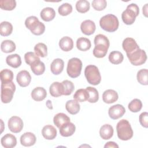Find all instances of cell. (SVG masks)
<instances>
[{
	"label": "cell",
	"instance_id": "7dc6e473",
	"mask_svg": "<svg viewBox=\"0 0 148 148\" xmlns=\"http://www.w3.org/2000/svg\"><path fill=\"white\" fill-rule=\"evenodd\" d=\"M104 147H119V146L114 142H107Z\"/></svg>",
	"mask_w": 148,
	"mask_h": 148
},
{
	"label": "cell",
	"instance_id": "4fadbf2b",
	"mask_svg": "<svg viewBox=\"0 0 148 148\" xmlns=\"http://www.w3.org/2000/svg\"><path fill=\"white\" fill-rule=\"evenodd\" d=\"M16 80L21 87H25L29 84L31 81V76L27 71L23 70L17 73Z\"/></svg>",
	"mask_w": 148,
	"mask_h": 148
},
{
	"label": "cell",
	"instance_id": "d6a6232c",
	"mask_svg": "<svg viewBox=\"0 0 148 148\" xmlns=\"http://www.w3.org/2000/svg\"><path fill=\"white\" fill-rule=\"evenodd\" d=\"M13 31V26L8 21H3L0 24V34L1 36H8L10 35Z\"/></svg>",
	"mask_w": 148,
	"mask_h": 148
},
{
	"label": "cell",
	"instance_id": "f35d334b",
	"mask_svg": "<svg viewBox=\"0 0 148 148\" xmlns=\"http://www.w3.org/2000/svg\"><path fill=\"white\" fill-rule=\"evenodd\" d=\"M24 60L25 62L30 65V66L36 62L40 61L39 57L33 52H27L24 55Z\"/></svg>",
	"mask_w": 148,
	"mask_h": 148
},
{
	"label": "cell",
	"instance_id": "74e56055",
	"mask_svg": "<svg viewBox=\"0 0 148 148\" xmlns=\"http://www.w3.org/2000/svg\"><path fill=\"white\" fill-rule=\"evenodd\" d=\"M31 69L35 75H41L45 71V65L43 62L39 61L31 65Z\"/></svg>",
	"mask_w": 148,
	"mask_h": 148
},
{
	"label": "cell",
	"instance_id": "f6af8a7d",
	"mask_svg": "<svg viewBox=\"0 0 148 148\" xmlns=\"http://www.w3.org/2000/svg\"><path fill=\"white\" fill-rule=\"evenodd\" d=\"M107 5V2L105 0H94L92 2V8L98 11L103 10Z\"/></svg>",
	"mask_w": 148,
	"mask_h": 148
},
{
	"label": "cell",
	"instance_id": "ffe728a7",
	"mask_svg": "<svg viewBox=\"0 0 148 148\" xmlns=\"http://www.w3.org/2000/svg\"><path fill=\"white\" fill-rule=\"evenodd\" d=\"M54 124L58 127L60 128L64 125L70 122V118L65 113H58L56 114L53 118Z\"/></svg>",
	"mask_w": 148,
	"mask_h": 148
},
{
	"label": "cell",
	"instance_id": "603a6c76",
	"mask_svg": "<svg viewBox=\"0 0 148 148\" xmlns=\"http://www.w3.org/2000/svg\"><path fill=\"white\" fill-rule=\"evenodd\" d=\"M59 46L62 50L69 51L73 47V40L69 36L62 37L59 42Z\"/></svg>",
	"mask_w": 148,
	"mask_h": 148
},
{
	"label": "cell",
	"instance_id": "7a4b0ae2",
	"mask_svg": "<svg viewBox=\"0 0 148 148\" xmlns=\"http://www.w3.org/2000/svg\"><path fill=\"white\" fill-rule=\"evenodd\" d=\"M118 138L122 140H130L133 136V131L129 121L122 119L118 122L116 125Z\"/></svg>",
	"mask_w": 148,
	"mask_h": 148
},
{
	"label": "cell",
	"instance_id": "7bdbcfd3",
	"mask_svg": "<svg viewBox=\"0 0 148 148\" xmlns=\"http://www.w3.org/2000/svg\"><path fill=\"white\" fill-rule=\"evenodd\" d=\"M61 83L63 86V95H69L71 94L75 88L73 83L71 81L68 80H64Z\"/></svg>",
	"mask_w": 148,
	"mask_h": 148
},
{
	"label": "cell",
	"instance_id": "ba28073f",
	"mask_svg": "<svg viewBox=\"0 0 148 148\" xmlns=\"http://www.w3.org/2000/svg\"><path fill=\"white\" fill-rule=\"evenodd\" d=\"M82 68V61L77 58H72L68 62L67 74L72 78H76L80 75Z\"/></svg>",
	"mask_w": 148,
	"mask_h": 148
},
{
	"label": "cell",
	"instance_id": "f1b7e54d",
	"mask_svg": "<svg viewBox=\"0 0 148 148\" xmlns=\"http://www.w3.org/2000/svg\"><path fill=\"white\" fill-rule=\"evenodd\" d=\"M91 46L90 40L86 38H79L76 41V47L80 51H87L90 49Z\"/></svg>",
	"mask_w": 148,
	"mask_h": 148
},
{
	"label": "cell",
	"instance_id": "1f68e13d",
	"mask_svg": "<svg viewBox=\"0 0 148 148\" xmlns=\"http://www.w3.org/2000/svg\"><path fill=\"white\" fill-rule=\"evenodd\" d=\"M1 49L3 53H11L16 50V45L11 40H5L1 43Z\"/></svg>",
	"mask_w": 148,
	"mask_h": 148
},
{
	"label": "cell",
	"instance_id": "836d02e7",
	"mask_svg": "<svg viewBox=\"0 0 148 148\" xmlns=\"http://www.w3.org/2000/svg\"><path fill=\"white\" fill-rule=\"evenodd\" d=\"M1 83H5L12 82L13 79V73L8 69H5L1 71Z\"/></svg>",
	"mask_w": 148,
	"mask_h": 148
},
{
	"label": "cell",
	"instance_id": "d4e9b609",
	"mask_svg": "<svg viewBox=\"0 0 148 148\" xmlns=\"http://www.w3.org/2000/svg\"><path fill=\"white\" fill-rule=\"evenodd\" d=\"M100 136L104 140L110 139L113 135V128L111 125L104 124L99 130Z\"/></svg>",
	"mask_w": 148,
	"mask_h": 148
},
{
	"label": "cell",
	"instance_id": "7c38bea8",
	"mask_svg": "<svg viewBox=\"0 0 148 148\" xmlns=\"http://www.w3.org/2000/svg\"><path fill=\"white\" fill-rule=\"evenodd\" d=\"M123 49L125 51L127 55L130 54L139 49L135 40L132 38H125L122 43Z\"/></svg>",
	"mask_w": 148,
	"mask_h": 148
},
{
	"label": "cell",
	"instance_id": "e0dca14e",
	"mask_svg": "<svg viewBox=\"0 0 148 148\" xmlns=\"http://www.w3.org/2000/svg\"><path fill=\"white\" fill-rule=\"evenodd\" d=\"M119 96L117 92L111 89L105 91L102 94V99L106 103H112L118 99Z\"/></svg>",
	"mask_w": 148,
	"mask_h": 148
},
{
	"label": "cell",
	"instance_id": "60d3db41",
	"mask_svg": "<svg viewBox=\"0 0 148 148\" xmlns=\"http://www.w3.org/2000/svg\"><path fill=\"white\" fill-rule=\"evenodd\" d=\"M16 6V2L14 0L0 1V8L5 10H12Z\"/></svg>",
	"mask_w": 148,
	"mask_h": 148
},
{
	"label": "cell",
	"instance_id": "30bf717a",
	"mask_svg": "<svg viewBox=\"0 0 148 148\" xmlns=\"http://www.w3.org/2000/svg\"><path fill=\"white\" fill-rule=\"evenodd\" d=\"M8 128L11 132L18 133L23 130V121L18 116H12L8 121Z\"/></svg>",
	"mask_w": 148,
	"mask_h": 148
},
{
	"label": "cell",
	"instance_id": "44dd1931",
	"mask_svg": "<svg viewBox=\"0 0 148 148\" xmlns=\"http://www.w3.org/2000/svg\"><path fill=\"white\" fill-rule=\"evenodd\" d=\"M47 95L46 90L41 87L35 88L31 92L32 98L36 101H43Z\"/></svg>",
	"mask_w": 148,
	"mask_h": 148
},
{
	"label": "cell",
	"instance_id": "ee69618b",
	"mask_svg": "<svg viewBox=\"0 0 148 148\" xmlns=\"http://www.w3.org/2000/svg\"><path fill=\"white\" fill-rule=\"evenodd\" d=\"M58 12L61 16H67L72 12V6L68 3H64L59 6Z\"/></svg>",
	"mask_w": 148,
	"mask_h": 148
},
{
	"label": "cell",
	"instance_id": "7402d4cb",
	"mask_svg": "<svg viewBox=\"0 0 148 148\" xmlns=\"http://www.w3.org/2000/svg\"><path fill=\"white\" fill-rule=\"evenodd\" d=\"M75 130V125L72 123L69 122L60 128V133L62 136L68 137L74 134Z\"/></svg>",
	"mask_w": 148,
	"mask_h": 148
},
{
	"label": "cell",
	"instance_id": "5bb4252c",
	"mask_svg": "<svg viewBox=\"0 0 148 148\" xmlns=\"http://www.w3.org/2000/svg\"><path fill=\"white\" fill-rule=\"evenodd\" d=\"M80 29L84 34L86 35H90L94 33L96 27L94 21L90 20H86L82 23Z\"/></svg>",
	"mask_w": 148,
	"mask_h": 148
},
{
	"label": "cell",
	"instance_id": "cb8c5ba5",
	"mask_svg": "<svg viewBox=\"0 0 148 148\" xmlns=\"http://www.w3.org/2000/svg\"><path fill=\"white\" fill-rule=\"evenodd\" d=\"M50 93L53 97H58L63 95V86L61 83L57 82L53 83L50 86Z\"/></svg>",
	"mask_w": 148,
	"mask_h": 148
},
{
	"label": "cell",
	"instance_id": "d590c367",
	"mask_svg": "<svg viewBox=\"0 0 148 148\" xmlns=\"http://www.w3.org/2000/svg\"><path fill=\"white\" fill-rule=\"evenodd\" d=\"M90 3L86 0H79L76 3V9L77 11L81 13H84L90 9Z\"/></svg>",
	"mask_w": 148,
	"mask_h": 148
},
{
	"label": "cell",
	"instance_id": "52a82bcc",
	"mask_svg": "<svg viewBox=\"0 0 148 148\" xmlns=\"http://www.w3.org/2000/svg\"><path fill=\"white\" fill-rule=\"evenodd\" d=\"M16 90V86L13 82L1 83V97L2 103H9L13 99L14 92Z\"/></svg>",
	"mask_w": 148,
	"mask_h": 148
},
{
	"label": "cell",
	"instance_id": "e575fe53",
	"mask_svg": "<svg viewBox=\"0 0 148 148\" xmlns=\"http://www.w3.org/2000/svg\"><path fill=\"white\" fill-rule=\"evenodd\" d=\"M34 51L36 55L38 57H45L47 55V48L45 44L38 43L34 47Z\"/></svg>",
	"mask_w": 148,
	"mask_h": 148
},
{
	"label": "cell",
	"instance_id": "9c48e42d",
	"mask_svg": "<svg viewBox=\"0 0 148 148\" xmlns=\"http://www.w3.org/2000/svg\"><path fill=\"white\" fill-rule=\"evenodd\" d=\"M127 56L131 64L135 66L143 64L144 63H145L147 60V56L146 52L143 50L140 49V48L137 50L135 51L134 52L130 54H127Z\"/></svg>",
	"mask_w": 148,
	"mask_h": 148
},
{
	"label": "cell",
	"instance_id": "484cf974",
	"mask_svg": "<svg viewBox=\"0 0 148 148\" xmlns=\"http://www.w3.org/2000/svg\"><path fill=\"white\" fill-rule=\"evenodd\" d=\"M6 64L12 68H17L21 64V60L20 56L17 54H11L7 56L6 58Z\"/></svg>",
	"mask_w": 148,
	"mask_h": 148
},
{
	"label": "cell",
	"instance_id": "5b68a950",
	"mask_svg": "<svg viewBox=\"0 0 148 148\" xmlns=\"http://www.w3.org/2000/svg\"><path fill=\"white\" fill-rule=\"evenodd\" d=\"M139 9L138 5L135 3L128 5L127 9L123 11L121 14L123 21L127 25L132 24L136 19V17L139 15Z\"/></svg>",
	"mask_w": 148,
	"mask_h": 148
},
{
	"label": "cell",
	"instance_id": "83f0119b",
	"mask_svg": "<svg viewBox=\"0 0 148 148\" xmlns=\"http://www.w3.org/2000/svg\"><path fill=\"white\" fill-rule=\"evenodd\" d=\"M56 16V12L52 8H45L40 12V17L45 21H50Z\"/></svg>",
	"mask_w": 148,
	"mask_h": 148
},
{
	"label": "cell",
	"instance_id": "b9f144b4",
	"mask_svg": "<svg viewBox=\"0 0 148 148\" xmlns=\"http://www.w3.org/2000/svg\"><path fill=\"white\" fill-rule=\"evenodd\" d=\"M128 107L131 112L136 113L141 110L142 108V103L140 99H134L129 103Z\"/></svg>",
	"mask_w": 148,
	"mask_h": 148
},
{
	"label": "cell",
	"instance_id": "4dcf8cb0",
	"mask_svg": "<svg viewBox=\"0 0 148 148\" xmlns=\"http://www.w3.org/2000/svg\"><path fill=\"white\" fill-rule=\"evenodd\" d=\"M89 97L88 92L86 89L80 88L77 90L73 95V98L77 102H83L87 101Z\"/></svg>",
	"mask_w": 148,
	"mask_h": 148
},
{
	"label": "cell",
	"instance_id": "8d00e7d4",
	"mask_svg": "<svg viewBox=\"0 0 148 148\" xmlns=\"http://www.w3.org/2000/svg\"><path fill=\"white\" fill-rule=\"evenodd\" d=\"M86 90L88 92L89 97L88 99V102L90 103H95L98 101L99 99V94L97 90L92 87H87Z\"/></svg>",
	"mask_w": 148,
	"mask_h": 148
},
{
	"label": "cell",
	"instance_id": "ac0fdd59",
	"mask_svg": "<svg viewBox=\"0 0 148 148\" xmlns=\"http://www.w3.org/2000/svg\"><path fill=\"white\" fill-rule=\"evenodd\" d=\"M64 67V62L62 59L56 58L53 61L50 65V70L53 74L57 75L60 74Z\"/></svg>",
	"mask_w": 148,
	"mask_h": 148
},
{
	"label": "cell",
	"instance_id": "f546056e",
	"mask_svg": "<svg viewBox=\"0 0 148 148\" xmlns=\"http://www.w3.org/2000/svg\"><path fill=\"white\" fill-rule=\"evenodd\" d=\"M124 56L119 51H113L109 56V60L113 64H119L123 61Z\"/></svg>",
	"mask_w": 148,
	"mask_h": 148
},
{
	"label": "cell",
	"instance_id": "9a60e30c",
	"mask_svg": "<svg viewBox=\"0 0 148 148\" xmlns=\"http://www.w3.org/2000/svg\"><path fill=\"white\" fill-rule=\"evenodd\" d=\"M35 135L30 132H25L20 137V143L24 146H31L36 142Z\"/></svg>",
	"mask_w": 148,
	"mask_h": 148
},
{
	"label": "cell",
	"instance_id": "6da1fadb",
	"mask_svg": "<svg viewBox=\"0 0 148 148\" xmlns=\"http://www.w3.org/2000/svg\"><path fill=\"white\" fill-rule=\"evenodd\" d=\"M94 44L93 55L97 58L104 57L106 55L110 45L108 38L104 35L98 34L95 36Z\"/></svg>",
	"mask_w": 148,
	"mask_h": 148
},
{
	"label": "cell",
	"instance_id": "8fae6325",
	"mask_svg": "<svg viewBox=\"0 0 148 148\" xmlns=\"http://www.w3.org/2000/svg\"><path fill=\"white\" fill-rule=\"evenodd\" d=\"M125 112L124 107L120 104H116L109 108L108 114L109 117L113 120H117L121 117Z\"/></svg>",
	"mask_w": 148,
	"mask_h": 148
},
{
	"label": "cell",
	"instance_id": "ab89813d",
	"mask_svg": "<svg viewBox=\"0 0 148 148\" xmlns=\"http://www.w3.org/2000/svg\"><path fill=\"white\" fill-rule=\"evenodd\" d=\"M147 76L148 71L147 69H142L139 71L137 73V80L138 82L142 85H147Z\"/></svg>",
	"mask_w": 148,
	"mask_h": 148
},
{
	"label": "cell",
	"instance_id": "d6986e66",
	"mask_svg": "<svg viewBox=\"0 0 148 148\" xmlns=\"http://www.w3.org/2000/svg\"><path fill=\"white\" fill-rule=\"evenodd\" d=\"M42 134L45 139L51 140L54 139L57 136V130L53 125H46L42 128Z\"/></svg>",
	"mask_w": 148,
	"mask_h": 148
},
{
	"label": "cell",
	"instance_id": "2e32d148",
	"mask_svg": "<svg viewBox=\"0 0 148 148\" xmlns=\"http://www.w3.org/2000/svg\"><path fill=\"white\" fill-rule=\"evenodd\" d=\"M1 142L3 147L5 148H12L16 146L17 139L13 135L7 134L1 138Z\"/></svg>",
	"mask_w": 148,
	"mask_h": 148
},
{
	"label": "cell",
	"instance_id": "4316f807",
	"mask_svg": "<svg viewBox=\"0 0 148 148\" xmlns=\"http://www.w3.org/2000/svg\"><path fill=\"white\" fill-rule=\"evenodd\" d=\"M66 110L71 114H76L80 110V105L75 99L69 100L65 104Z\"/></svg>",
	"mask_w": 148,
	"mask_h": 148
},
{
	"label": "cell",
	"instance_id": "bcb514c9",
	"mask_svg": "<svg viewBox=\"0 0 148 148\" xmlns=\"http://www.w3.org/2000/svg\"><path fill=\"white\" fill-rule=\"evenodd\" d=\"M139 122L142 126L145 128L148 127V113L147 112H143L139 116Z\"/></svg>",
	"mask_w": 148,
	"mask_h": 148
},
{
	"label": "cell",
	"instance_id": "3957f363",
	"mask_svg": "<svg viewBox=\"0 0 148 148\" xmlns=\"http://www.w3.org/2000/svg\"><path fill=\"white\" fill-rule=\"evenodd\" d=\"M99 25L103 30L113 32L118 29L119 22L116 16L112 14H108L100 19Z\"/></svg>",
	"mask_w": 148,
	"mask_h": 148
},
{
	"label": "cell",
	"instance_id": "8992f818",
	"mask_svg": "<svg viewBox=\"0 0 148 148\" xmlns=\"http://www.w3.org/2000/svg\"><path fill=\"white\" fill-rule=\"evenodd\" d=\"M84 75L88 83L96 86L101 80V76L98 68L94 65L87 66L84 70Z\"/></svg>",
	"mask_w": 148,
	"mask_h": 148
},
{
	"label": "cell",
	"instance_id": "277c9868",
	"mask_svg": "<svg viewBox=\"0 0 148 148\" xmlns=\"http://www.w3.org/2000/svg\"><path fill=\"white\" fill-rule=\"evenodd\" d=\"M25 27L35 35H40L45 31V25L34 16L27 17L25 21Z\"/></svg>",
	"mask_w": 148,
	"mask_h": 148
},
{
	"label": "cell",
	"instance_id": "c3c4849f",
	"mask_svg": "<svg viewBox=\"0 0 148 148\" xmlns=\"http://www.w3.org/2000/svg\"><path fill=\"white\" fill-rule=\"evenodd\" d=\"M147 3H146V4H145V5L143 7V14L146 16V17H147Z\"/></svg>",
	"mask_w": 148,
	"mask_h": 148
}]
</instances>
